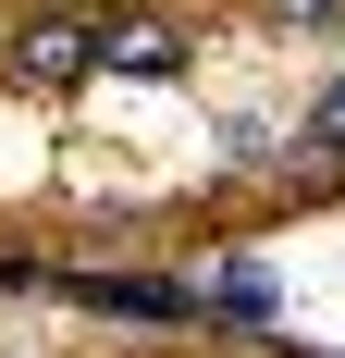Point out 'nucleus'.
Instances as JSON below:
<instances>
[{
    "label": "nucleus",
    "mask_w": 345,
    "mask_h": 358,
    "mask_svg": "<svg viewBox=\"0 0 345 358\" xmlns=\"http://www.w3.org/2000/svg\"><path fill=\"white\" fill-rule=\"evenodd\" d=\"M74 296H99V309H136V322H172V309H185V285H161V272H136V285H124V272H87Z\"/></svg>",
    "instance_id": "2"
},
{
    "label": "nucleus",
    "mask_w": 345,
    "mask_h": 358,
    "mask_svg": "<svg viewBox=\"0 0 345 358\" xmlns=\"http://www.w3.org/2000/svg\"><path fill=\"white\" fill-rule=\"evenodd\" d=\"M13 62H25L37 87H74V74H99V25H25Z\"/></svg>",
    "instance_id": "1"
},
{
    "label": "nucleus",
    "mask_w": 345,
    "mask_h": 358,
    "mask_svg": "<svg viewBox=\"0 0 345 358\" xmlns=\"http://www.w3.org/2000/svg\"><path fill=\"white\" fill-rule=\"evenodd\" d=\"M210 309H222V322H272V272H259V259H222V272H210Z\"/></svg>",
    "instance_id": "3"
},
{
    "label": "nucleus",
    "mask_w": 345,
    "mask_h": 358,
    "mask_svg": "<svg viewBox=\"0 0 345 358\" xmlns=\"http://www.w3.org/2000/svg\"><path fill=\"white\" fill-rule=\"evenodd\" d=\"M309 161H345V74L309 99Z\"/></svg>",
    "instance_id": "4"
}]
</instances>
